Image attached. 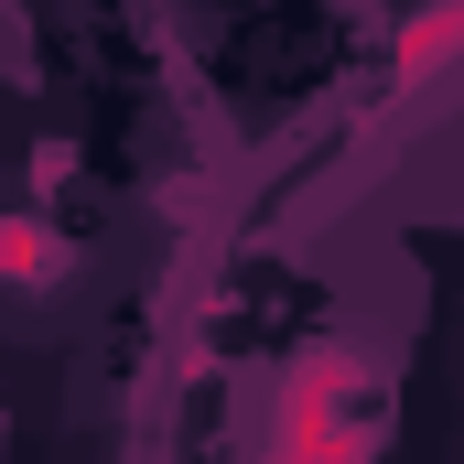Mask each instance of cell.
Here are the masks:
<instances>
[{
  "mask_svg": "<svg viewBox=\"0 0 464 464\" xmlns=\"http://www.w3.org/2000/svg\"><path fill=\"white\" fill-rule=\"evenodd\" d=\"M54 270H65V237L44 227V217H0V281L33 292V281H54Z\"/></svg>",
  "mask_w": 464,
  "mask_h": 464,
  "instance_id": "obj_3",
  "label": "cell"
},
{
  "mask_svg": "<svg viewBox=\"0 0 464 464\" xmlns=\"http://www.w3.org/2000/svg\"><path fill=\"white\" fill-rule=\"evenodd\" d=\"M389 65H400V87H421V76H443V65H464V0H421V11L400 22Z\"/></svg>",
  "mask_w": 464,
  "mask_h": 464,
  "instance_id": "obj_2",
  "label": "cell"
},
{
  "mask_svg": "<svg viewBox=\"0 0 464 464\" xmlns=\"http://www.w3.org/2000/svg\"><path fill=\"white\" fill-rule=\"evenodd\" d=\"M389 443V378L346 346H314L270 389V454L281 464H367Z\"/></svg>",
  "mask_w": 464,
  "mask_h": 464,
  "instance_id": "obj_1",
  "label": "cell"
}]
</instances>
